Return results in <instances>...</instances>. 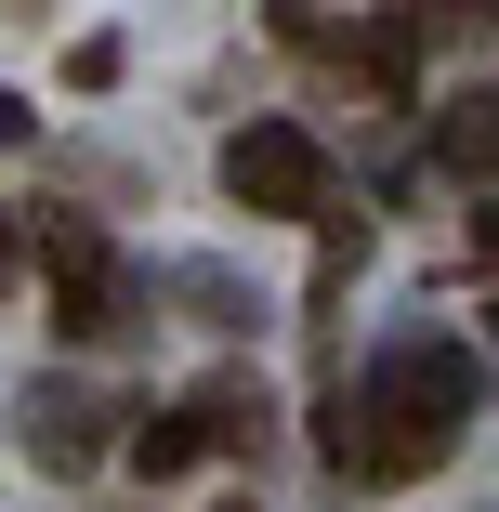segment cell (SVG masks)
I'll return each mask as SVG.
<instances>
[{
	"instance_id": "cell-1",
	"label": "cell",
	"mask_w": 499,
	"mask_h": 512,
	"mask_svg": "<svg viewBox=\"0 0 499 512\" xmlns=\"http://www.w3.org/2000/svg\"><path fill=\"white\" fill-rule=\"evenodd\" d=\"M460 421H473V355H447V342H421V355H394L368 394H329V473L342 486H408V473H434L447 447H460Z\"/></svg>"
},
{
	"instance_id": "cell-2",
	"label": "cell",
	"mask_w": 499,
	"mask_h": 512,
	"mask_svg": "<svg viewBox=\"0 0 499 512\" xmlns=\"http://www.w3.org/2000/svg\"><path fill=\"white\" fill-rule=\"evenodd\" d=\"M224 197H237V211H276V224H316L329 211V145L289 132V119H250L224 145Z\"/></svg>"
},
{
	"instance_id": "cell-3",
	"label": "cell",
	"mask_w": 499,
	"mask_h": 512,
	"mask_svg": "<svg viewBox=\"0 0 499 512\" xmlns=\"http://www.w3.org/2000/svg\"><path fill=\"white\" fill-rule=\"evenodd\" d=\"M27 250L53 263V329H66V342H106V329H119V263H106V237H92V224H40Z\"/></svg>"
},
{
	"instance_id": "cell-4",
	"label": "cell",
	"mask_w": 499,
	"mask_h": 512,
	"mask_svg": "<svg viewBox=\"0 0 499 512\" xmlns=\"http://www.w3.org/2000/svg\"><path fill=\"white\" fill-rule=\"evenodd\" d=\"M434 158H447L460 184H499V79H473L460 106L434 119Z\"/></svg>"
},
{
	"instance_id": "cell-5",
	"label": "cell",
	"mask_w": 499,
	"mask_h": 512,
	"mask_svg": "<svg viewBox=\"0 0 499 512\" xmlns=\"http://www.w3.org/2000/svg\"><path fill=\"white\" fill-rule=\"evenodd\" d=\"M355 66H368V92H408V79H421V14H368Z\"/></svg>"
},
{
	"instance_id": "cell-6",
	"label": "cell",
	"mask_w": 499,
	"mask_h": 512,
	"mask_svg": "<svg viewBox=\"0 0 499 512\" xmlns=\"http://www.w3.org/2000/svg\"><path fill=\"white\" fill-rule=\"evenodd\" d=\"M197 460H211L197 407H171V421H145V434H132V473H145V486H171V473H197Z\"/></svg>"
},
{
	"instance_id": "cell-7",
	"label": "cell",
	"mask_w": 499,
	"mask_h": 512,
	"mask_svg": "<svg viewBox=\"0 0 499 512\" xmlns=\"http://www.w3.org/2000/svg\"><path fill=\"white\" fill-rule=\"evenodd\" d=\"M14 263H27V224H14V211H0V276H14Z\"/></svg>"
},
{
	"instance_id": "cell-8",
	"label": "cell",
	"mask_w": 499,
	"mask_h": 512,
	"mask_svg": "<svg viewBox=\"0 0 499 512\" xmlns=\"http://www.w3.org/2000/svg\"><path fill=\"white\" fill-rule=\"evenodd\" d=\"M473 263H499V211H473Z\"/></svg>"
},
{
	"instance_id": "cell-9",
	"label": "cell",
	"mask_w": 499,
	"mask_h": 512,
	"mask_svg": "<svg viewBox=\"0 0 499 512\" xmlns=\"http://www.w3.org/2000/svg\"><path fill=\"white\" fill-rule=\"evenodd\" d=\"M0 145H27V106H14V92H0Z\"/></svg>"
}]
</instances>
